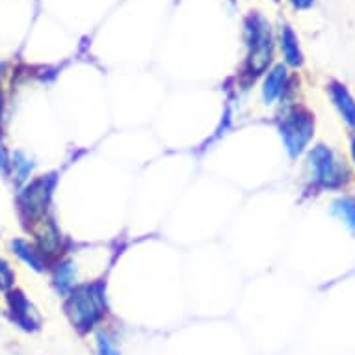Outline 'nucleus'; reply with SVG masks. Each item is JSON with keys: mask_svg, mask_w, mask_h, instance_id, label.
I'll return each mask as SVG.
<instances>
[{"mask_svg": "<svg viewBox=\"0 0 355 355\" xmlns=\"http://www.w3.org/2000/svg\"><path fill=\"white\" fill-rule=\"evenodd\" d=\"M65 315L80 335L94 331L106 315L105 285L92 283L75 286L65 302Z\"/></svg>", "mask_w": 355, "mask_h": 355, "instance_id": "nucleus-1", "label": "nucleus"}, {"mask_svg": "<svg viewBox=\"0 0 355 355\" xmlns=\"http://www.w3.org/2000/svg\"><path fill=\"white\" fill-rule=\"evenodd\" d=\"M245 37H248V73L250 76H259L268 69L272 56H274V40L272 30L266 19L259 13H251L245 21Z\"/></svg>", "mask_w": 355, "mask_h": 355, "instance_id": "nucleus-2", "label": "nucleus"}, {"mask_svg": "<svg viewBox=\"0 0 355 355\" xmlns=\"http://www.w3.org/2000/svg\"><path fill=\"white\" fill-rule=\"evenodd\" d=\"M309 168L313 181L322 188H340L349 179V171L344 160L333 149L316 146L309 155Z\"/></svg>", "mask_w": 355, "mask_h": 355, "instance_id": "nucleus-3", "label": "nucleus"}, {"mask_svg": "<svg viewBox=\"0 0 355 355\" xmlns=\"http://www.w3.org/2000/svg\"><path fill=\"white\" fill-rule=\"evenodd\" d=\"M285 147L292 158L300 157L315 135V116L303 108L286 112L279 125Z\"/></svg>", "mask_w": 355, "mask_h": 355, "instance_id": "nucleus-4", "label": "nucleus"}, {"mask_svg": "<svg viewBox=\"0 0 355 355\" xmlns=\"http://www.w3.org/2000/svg\"><path fill=\"white\" fill-rule=\"evenodd\" d=\"M54 177L53 175H43L40 179H35L24 188L21 192V198H19V203H21V209L23 212H26L28 218L32 220H40L41 216L45 214L49 203H51V196H53L54 190Z\"/></svg>", "mask_w": 355, "mask_h": 355, "instance_id": "nucleus-5", "label": "nucleus"}, {"mask_svg": "<svg viewBox=\"0 0 355 355\" xmlns=\"http://www.w3.org/2000/svg\"><path fill=\"white\" fill-rule=\"evenodd\" d=\"M8 305L12 311L13 322L19 327H23L24 331H37L41 327V316L35 311V307L28 302V297L24 296L21 291H12L8 296Z\"/></svg>", "mask_w": 355, "mask_h": 355, "instance_id": "nucleus-6", "label": "nucleus"}, {"mask_svg": "<svg viewBox=\"0 0 355 355\" xmlns=\"http://www.w3.org/2000/svg\"><path fill=\"white\" fill-rule=\"evenodd\" d=\"M329 95H331L333 105L337 106L338 114L343 116L348 127L355 130V99L352 97L348 89L340 82H331L329 86Z\"/></svg>", "mask_w": 355, "mask_h": 355, "instance_id": "nucleus-7", "label": "nucleus"}, {"mask_svg": "<svg viewBox=\"0 0 355 355\" xmlns=\"http://www.w3.org/2000/svg\"><path fill=\"white\" fill-rule=\"evenodd\" d=\"M286 80H288V73H286V65L279 64L275 65L274 69L270 71L264 86H262V99L266 105H272L275 99H279L286 87Z\"/></svg>", "mask_w": 355, "mask_h": 355, "instance_id": "nucleus-8", "label": "nucleus"}, {"mask_svg": "<svg viewBox=\"0 0 355 355\" xmlns=\"http://www.w3.org/2000/svg\"><path fill=\"white\" fill-rule=\"evenodd\" d=\"M281 51L285 56V62L292 67H300L303 64V54L300 49V41L297 35L291 26H283L281 28Z\"/></svg>", "mask_w": 355, "mask_h": 355, "instance_id": "nucleus-9", "label": "nucleus"}, {"mask_svg": "<svg viewBox=\"0 0 355 355\" xmlns=\"http://www.w3.org/2000/svg\"><path fill=\"white\" fill-rule=\"evenodd\" d=\"M12 248L13 251L17 253L21 259H23L28 266H32L34 270L41 272V270L45 268V259H43V253L40 250H35L34 245L26 242L23 239H17L12 242Z\"/></svg>", "mask_w": 355, "mask_h": 355, "instance_id": "nucleus-10", "label": "nucleus"}, {"mask_svg": "<svg viewBox=\"0 0 355 355\" xmlns=\"http://www.w3.org/2000/svg\"><path fill=\"white\" fill-rule=\"evenodd\" d=\"M75 275L76 270L73 262H62V264H58L56 274H54V281H56L58 291L62 294H69L75 288Z\"/></svg>", "mask_w": 355, "mask_h": 355, "instance_id": "nucleus-11", "label": "nucleus"}, {"mask_svg": "<svg viewBox=\"0 0 355 355\" xmlns=\"http://www.w3.org/2000/svg\"><path fill=\"white\" fill-rule=\"evenodd\" d=\"M333 212L340 218V220L348 225L352 231H355V198H338L333 203Z\"/></svg>", "mask_w": 355, "mask_h": 355, "instance_id": "nucleus-12", "label": "nucleus"}, {"mask_svg": "<svg viewBox=\"0 0 355 355\" xmlns=\"http://www.w3.org/2000/svg\"><path fill=\"white\" fill-rule=\"evenodd\" d=\"M13 281H15L13 270L10 268V264L0 257V291H10L13 286Z\"/></svg>", "mask_w": 355, "mask_h": 355, "instance_id": "nucleus-13", "label": "nucleus"}, {"mask_svg": "<svg viewBox=\"0 0 355 355\" xmlns=\"http://www.w3.org/2000/svg\"><path fill=\"white\" fill-rule=\"evenodd\" d=\"M97 355H121L105 333H97Z\"/></svg>", "mask_w": 355, "mask_h": 355, "instance_id": "nucleus-14", "label": "nucleus"}, {"mask_svg": "<svg viewBox=\"0 0 355 355\" xmlns=\"http://www.w3.org/2000/svg\"><path fill=\"white\" fill-rule=\"evenodd\" d=\"M13 166H15V169H17V175L21 181L26 179V175H28L30 169H32V162H30L28 158L24 157L23 153H17V155H15V158H13Z\"/></svg>", "mask_w": 355, "mask_h": 355, "instance_id": "nucleus-15", "label": "nucleus"}, {"mask_svg": "<svg viewBox=\"0 0 355 355\" xmlns=\"http://www.w3.org/2000/svg\"><path fill=\"white\" fill-rule=\"evenodd\" d=\"M291 4L296 8V10H307V8H311L315 4V0H291Z\"/></svg>", "mask_w": 355, "mask_h": 355, "instance_id": "nucleus-16", "label": "nucleus"}, {"mask_svg": "<svg viewBox=\"0 0 355 355\" xmlns=\"http://www.w3.org/2000/svg\"><path fill=\"white\" fill-rule=\"evenodd\" d=\"M352 157H354V162H355V138L352 141Z\"/></svg>", "mask_w": 355, "mask_h": 355, "instance_id": "nucleus-17", "label": "nucleus"}, {"mask_svg": "<svg viewBox=\"0 0 355 355\" xmlns=\"http://www.w3.org/2000/svg\"><path fill=\"white\" fill-rule=\"evenodd\" d=\"M0 119H2V92H0Z\"/></svg>", "mask_w": 355, "mask_h": 355, "instance_id": "nucleus-18", "label": "nucleus"}, {"mask_svg": "<svg viewBox=\"0 0 355 355\" xmlns=\"http://www.w3.org/2000/svg\"><path fill=\"white\" fill-rule=\"evenodd\" d=\"M275 2H277V0H275Z\"/></svg>", "mask_w": 355, "mask_h": 355, "instance_id": "nucleus-19", "label": "nucleus"}]
</instances>
